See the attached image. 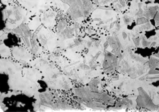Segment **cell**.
<instances>
[{
	"label": "cell",
	"instance_id": "obj_3",
	"mask_svg": "<svg viewBox=\"0 0 159 112\" xmlns=\"http://www.w3.org/2000/svg\"><path fill=\"white\" fill-rule=\"evenodd\" d=\"M11 51L13 60L21 63L22 64L28 65L35 58L32 52L24 45L13 46L11 48Z\"/></svg>",
	"mask_w": 159,
	"mask_h": 112
},
{
	"label": "cell",
	"instance_id": "obj_14",
	"mask_svg": "<svg viewBox=\"0 0 159 112\" xmlns=\"http://www.w3.org/2000/svg\"><path fill=\"white\" fill-rule=\"evenodd\" d=\"M158 15H159V12L158 11L157 12V14L155 15L154 16V21H155V27L156 28H158Z\"/></svg>",
	"mask_w": 159,
	"mask_h": 112
},
{
	"label": "cell",
	"instance_id": "obj_8",
	"mask_svg": "<svg viewBox=\"0 0 159 112\" xmlns=\"http://www.w3.org/2000/svg\"><path fill=\"white\" fill-rule=\"evenodd\" d=\"M1 57L3 58H8L12 57L11 48L6 45L4 42L1 41Z\"/></svg>",
	"mask_w": 159,
	"mask_h": 112
},
{
	"label": "cell",
	"instance_id": "obj_11",
	"mask_svg": "<svg viewBox=\"0 0 159 112\" xmlns=\"http://www.w3.org/2000/svg\"><path fill=\"white\" fill-rule=\"evenodd\" d=\"M11 33L14 34L16 36H17V37L19 38V39H21V38H23V37H24V32H23L21 28L20 27V26H19V27H17V28L11 30Z\"/></svg>",
	"mask_w": 159,
	"mask_h": 112
},
{
	"label": "cell",
	"instance_id": "obj_4",
	"mask_svg": "<svg viewBox=\"0 0 159 112\" xmlns=\"http://www.w3.org/2000/svg\"><path fill=\"white\" fill-rule=\"evenodd\" d=\"M138 94L137 99V107L143 108L146 110L149 111H158V105H155L149 94L147 93V91H145L144 89L140 86L138 87Z\"/></svg>",
	"mask_w": 159,
	"mask_h": 112
},
{
	"label": "cell",
	"instance_id": "obj_13",
	"mask_svg": "<svg viewBox=\"0 0 159 112\" xmlns=\"http://www.w3.org/2000/svg\"><path fill=\"white\" fill-rule=\"evenodd\" d=\"M14 1L15 0H1L2 3H3L4 4L7 5V6L12 4L13 3H14Z\"/></svg>",
	"mask_w": 159,
	"mask_h": 112
},
{
	"label": "cell",
	"instance_id": "obj_7",
	"mask_svg": "<svg viewBox=\"0 0 159 112\" xmlns=\"http://www.w3.org/2000/svg\"><path fill=\"white\" fill-rule=\"evenodd\" d=\"M155 28H156L155 26L152 25L150 23V21H149L148 22L146 23V24H144L142 25H136L132 30L136 34H139V33H142V32L152 30L154 29Z\"/></svg>",
	"mask_w": 159,
	"mask_h": 112
},
{
	"label": "cell",
	"instance_id": "obj_5",
	"mask_svg": "<svg viewBox=\"0 0 159 112\" xmlns=\"http://www.w3.org/2000/svg\"><path fill=\"white\" fill-rule=\"evenodd\" d=\"M58 14V11H54L51 8L41 13L40 15V19H41L42 25L45 28L52 30L55 32L56 26L57 24L56 20H57Z\"/></svg>",
	"mask_w": 159,
	"mask_h": 112
},
{
	"label": "cell",
	"instance_id": "obj_6",
	"mask_svg": "<svg viewBox=\"0 0 159 112\" xmlns=\"http://www.w3.org/2000/svg\"><path fill=\"white\" fill-rule=\"evenodd\" d=\"M23 76L25 78L31 81L32 82H38L39 81H42L43 76L41 72L37 68L32 66L24 67L23 68Z\"/></svg>",
	"mask_w": 159,
	"mask_h": 112
},
{
	"label": "cell",
	"instance_id": "obj_2",
	"mask_svg": "<svg viewBox=\"0 0 159 112\" xmlns=\"http://www.w3.org/2000/svg\"><path fill=\"white\" fill-rule=\"evenodd\" d=\"M36 32L39 44L46 53L50 54L58 48V36L54 30L41 25Z\"/></svg>",
	"mask_w": 159,
	"mask_h": 112
},
{
	"label": "cell",
	"instance_id": "obj_1",
	"mask_svg": "<svg viewBox=\"0 0 159 112\" xmlns=\"http://www.w3.org/2000/svg\"><path fill=\"white\" fill-rule=\"evenodd\" d=\"M2 11L6 14L5 28L11 30L19 27L24 22L28 24L31 15H34L22 6L14 4L8 5Z\"/></svg>",
	"mask_w": 159,
	"mask_h": 112
},
{
	"label": "cell",
	"instance_id": "obj_12",
	"mask_svg": "<svg viewBox=\"0 0 159 112\" xmlns=\"http://www.w3.org/2000/svg\"><path fill=\"white\" fill-rule=\"evenodd\" d=\"M148 21H149L148 19L144 17H141L137 18L134 19V22L136 23V25H142V24H146V23Z\"/></svg>",
	"mask_w": 159,
	"mask_h": 112
},
{
	"label": "cell",
	"instance_id": "obj_9",
	"mask_svg": "<svg viewBox=\"0 0 159 112\" xmlns=\"http://www.w3.org/2000/svg\"><path fill=\"white\" fill-rule=\"evenodd\" d=\"M68 26V23L67 19H65L64 17L59 19L58 21V24H56L55 28V32L56 33H60L62 31H63L66 28V27Z\"/></svg>",
	"mask_w": 159,
	"mask_h": 112
},
{
	"label": "cell",
	"instance_id": "obj_10",
	"mask_svg": "<svg viewBox=\"0 0 159 112\" xmlns=\"http://www.w3.org/2000/svg\"><path fill=\"white\" fill-rule=\"evenodd\" d=\"M148 66L150 69L158 68V52L157 54H152L148 59Z\"/></svg>",
	"mask_w": 159,
	"mask_h": 112
}]
</instances>
